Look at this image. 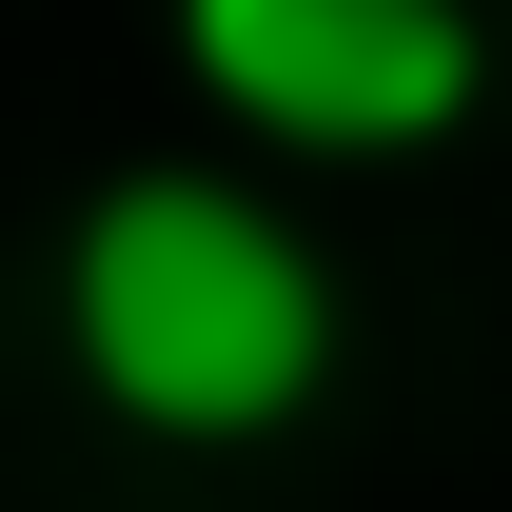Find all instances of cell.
<instances>
[{"instance_id": "obj_1", "label": "cell", "mask_w": 512, "mask_h": 512, "mask_svg": "<svg viewBox=\"0 0 512 512\" xmlns=\"http://www.w3.org/2000/svg\"><path fill=\"white\" fill-rule=\"evenodd\" d=\"M60 335L138 434H296L316 375H335V276L256 178L138 158L60 237Z\"/></svg>"}, {"instance_id": "obj_2", "label": "cell", "mask_w": 512, "mask_h": 512, "mask_svg": "<svg viewBox=\"0 0 512 512\" xmlns=\"http://www.w3.org/2000/svg\"><path fill=\"white\" fill-rule=\"evenodd\" d=\"M178 60L276 158H434L493 99L473 0H178Z\"/></svg>"}]
</instances>
